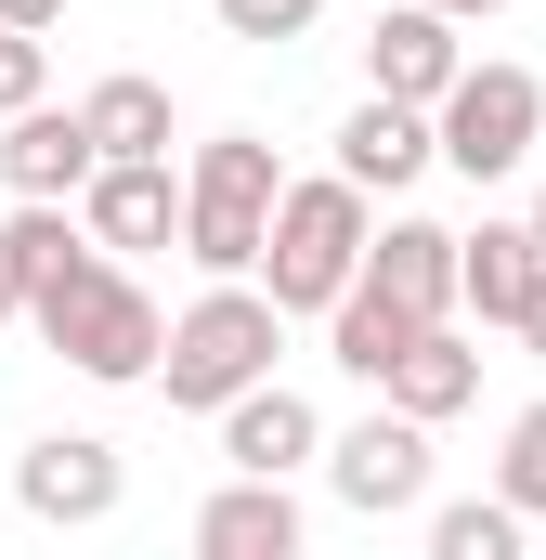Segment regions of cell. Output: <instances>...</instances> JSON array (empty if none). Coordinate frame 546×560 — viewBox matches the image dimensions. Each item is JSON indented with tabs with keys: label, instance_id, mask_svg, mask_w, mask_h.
Instances as JSON below:
<instances>
[{
	"label": "cell",
	"instance_id": "obj_17",
	"mask_svg": "<svg viewBox=\"0 0 546 560\" xmlns=\"http://www.w3.org/2000/svg\"><path fill=\"white\" fill-rule=\"evenodd\" d=\"M79 131H92L105 170H143V156H169V92L118 66V79H92V92H79Z\"/></svg>",
	"mask_w": 546,
	"mask_h": 560
},
{
	"label": "cell",
	"instance_id": "obj_7",
	"mask_svg": "<svg viewBox=\"0 0 546 560\" xmlns=\"http://www.w3.org/2000/svg\"><path fill=\"white\" fill-rule=\"evenodd\" d=\"M13 495H26V522H105L118 495H131V456L105 443V430H39L26 456H13Z\"/></svg>",
	"mask_w": 546,
	"mask_h": 560
},
{
	"label": "cell",
	"instance_id": "obj_5",
	"mask_svg": "<svg viewBox=\"0 0 546 560\" xmlns=\"http://www.w3.org/2000/svg\"><path fill=\"white\" fill-rule=\"evenodd\" d=\"M534 143H546V79L508 66V52H468L455 92L429 105V170H455V183H521Z\"/></svg>",
	"mask_w": 546,
	"mask_h": 560
},
{
	"label": "cell",
	"instance_id": "obj_6",
	"mask_svg": "<svg viewBox=\"0 0 546 560\" xmlns=\"http://www.w3.org/2000/svg\"><path fill=\"white\" fill-rule=\"evenodd\" d=\"M312 469H325V495H339V509H365V522L429 509V430L391 418V405H378V418H352V430H325V456H312Z\"/></svg>",
	"mask_w": 546,
	"mask_h": 560
},
{
	"label": "cell",
	"instance_id": "obj_9",
	"mask_svg": "<svg viewBox=\"0 0 546 560\" xmlns=\"http://www.w3.org/2000/svg\"><path fill=\"white\" fill-rule=\"evenodd\" d=\"M352 287H365L378 313H404V326H455V235H442V222H378Z\"/></svg>",
	"mask_w": 546,
	"mask_h": 560
},
{
	"label": "cell",
	"instance_id": "obj_2",
	"mask_svg": "<svg viewBox=\"0 0 546 560\" xmlns=\"http://www.w3.org/2000/svg\"><path fill=\"white\" fill-rule=\"evenodd\" d=\"M26 326L79 365V378H105V392H131V378H156V352H169V313L143 300L105 248H79L66 275H39L26 287Z\"/></svg>",
	"mask_w": 546,
	"mask_h": 560
},
{
	"label": "cell",
	"instance_id": "obj_1",
	"mask_svg": "<svg viewBox=\"0 0 546 560\" xmlns=\"http://www.w3.org/2000/svg\"><path fill=\"white\" fill-rule=\"evenodd\" d=\"M365 235H378V209L339 183V170H299L286 196H273V235H261V300L286 313V326H325L339 313V287L365 275Z\"/></svg>",
	"mask_w": 546,
	"mask_h": 560
},
{
	"label": "cell",
	"instance_id": "obj_24",
	"mask_svg": "<svg viewBox=\"0 0 546 560\" xmlns=\"http://www.w3.org/2000/svg\"><path fill=\"white\" fill-rule=\"evenodd\" d=\"M0 326H26V261H13V235H0Z\"/></svg>",
	"mask_w": 546,
	"mask_h": 560
},
{
	"label": "cell",
	"instance_id": "obj_18",
	"mask_svg": "<svg viewBox=\"0 0 546 560\" xmlns=\"http://www.w3.org/2000/svg\"><path fill=\"white\" fill-rule=\"evenodd\" d=\"M521 535H534V522L495 509V495H442V509H429V560H534Z\"/></svg>",
	"mask_w": 546,
	"mask_h": 560
},
{
	"label": "cell",
	"instance_id": "obj_22",
	"mask_svg": "<svg viewBox=\"0 0 546 560\" xmlns=\"http://www.w3.org/2000/svg\"><path fill=\"white\" fill-rule=\"evenodd\" d=\"M209 13H222V39H299L325 0H209Z\"/></svg>",
	"mask_w": 546,
	"mask_h": 560
},
{
	"label": "cell",
	"instance_id": "obj_16",
	"mask_svg": "<svg viewBox=\"0 0 546 560\" xmlns=\"http://www.w3.org/2000/svg\"><path fill=\"white\" fill-rule=\"evenodd\" d=\"M534 235L521 222H482V235H455V313H482V326H521V300H534Z\"/></svg>",
	"mask_w": 546,
	"mask_h": 560
},
{
	"label": "cell",
	"instance_id": "obj_23",
	"mask_svg": "<svg viewBox=\"0 0 546 560\" xmlns=\"http://www.w3.org/2000/svg\"><path fill=\"white\" fill-rule=\"evenodd\" d=\"M0 26H13V39H52V26H66V0H0Z\"/></svg>",
	"mask_w": 546,
	"mask_h": 560
},
{
	"label": "cell",
	"instance_id": "obj_14",
	"mask_svg": "<svg viewBox=\"0 0 546 560\" xmlns=\"http://www.w3.org/2000/svg\"><path fill=\"white\" fill-rule=\"evenodd\" d=\"M325 170H339V183H352V196L378 209V196H404L416 170H429V118H416V105H378V92H365V105L339 118V156H325Z\"/></svg>",
	"mask_w": 546,
	"mask_h": 560
},
{
	"label": "cell",
	"instance_id": "obj_27",
	"mask_svg": "<svg viewBox=\"0 0 546 560\" xmlns=\"http://www.w3.org/2000/svg\"><path fill=\"white\" fill-rule=\"evenodd\" d=\"M521 235H534V261H546V183H534V209H521Z\"/></svg>",
	"mask_w": 546,
	"mask_h": 560
},
{
	"label": "cell",
	"instance_id": "obj_13",
	"mask_svg": "<svg viewBox=\"0 0 546 560\" xmlns=\"http://www.w3.org/2000/svg\"><path fill=\"white\" fill-rule=\"evenodd\" d=\"M79 235H92V248H169V235H182V183H169V156L92 170V183H79Z\"/></svg>",
	"mask_w": 546,
	"mask_h": 560
},
{
	"label": "cell",
	"instance_id": "obj_4",
	"mask_svg": "<svg viewBox=\"0 0 546 560\" xmlns=\"http://www.w3.org/2000/svg\"><path fill=\"white\" fill-rule=\"evenodd\" d=\"M273 352H286V313H273L261 287H195L182 313H169V352H156V392L182 405V418H222L235 392H261Z\"/></svg>",
	"mask_w": 546,
	"mask_h": 560
},
{
	"label": "cell",
	"instance_id": "obj_3",
	"mask_svg": "<svg viewBox=\"0 0 546 560\" xmlns=\"http://www.w3.org/2000/svg\"><path fill=\"white\" fill-rule=\"evenodd\" d=\"M273 196H286V156L261 131H209L195 170H182V261L209 287H248L261 275V235H273Z\"/></svg>",
	"mask_w": 546,
	"mask_h": 560
},
{
	"label": "cell",
	"instance_id": "obj_25",
	"mask_svg": "<svg viewBox=\"0 0 546 560\" xmlns=\"http://www.w3.org/2000/svg\"><path fill=\"white\" fill-rule=\"evenodd\" d=\"M416 13H442V26H482V13H508V0H416Z\"/></svg>",
	"mask_w": 546,
	"mask_h": 560
},
{
	"label": "cell",
	"instance_id": "obj_26",
	"mask_svg": "<svg viewBox=\"0 0 546 560\" xmlns=\"http://www.w3.org/2000/svg\"><path fill=\"white\" fill-rule=\"evenodd\" d=\"M521 339H534V352H546V275H534V300H521Z\"/></svg>",
	"mask_w": 546,
	"mask_h": 560
},
{
	"label": "cell",
	"instance_id": "obj_8",
	"mask_svg": "<svg viewBox=\"0 0 546 560\" xmlns=\"http://www.w3.org/2000/svg\"><path fill=\"white\" fill-rule=\"evenodd\" d=\"M209 430H222V482H299V469L325 456V418H312V392H286V378L235 392Z\"/></svg>",
	"mask_w": 546,
	"mask_h": 560
},
{
	"label": "cell",
	"instance_id": "obj_21",
	"mask_svg": "<svg viewBox=\"0 0 546 560\" xmlns=\"http://www.w3.org/2000/svg\"><path fill=\"white\" fill-rule=\"evenodd\" d=\"M26 105H52V39H13L0 26V118H26Z\"/></svg>",
	"mask_w": 546,
	"mask_h": 560
},
{
	"label": "cell",
	"instance_id": "obj_15",
	"mask_svg": "<svg viewBox=\"0 0 546 560\" xmlns=\"http://www.w3.org/2000/svg\"><path fill=\"white\" fill-rule=\"evenodd\" d=\"M195 560H312L299 495H286V482H222V495L195 509Z\"/></svg>",
	"mask_w": 546,
	"mask_h": 560
},
{
	"label": "cell",
	"instance_id": "obj_12",
	"mask_svg": "<svg viewBox=\"0 0 546 560\" xmlns=\"http://www.w3.org/2000/svg\"><path fill=\"white\" fill-rule=\"evenodd\" d=\"M378 405L416 430H442V418H468L482 405V339H455V326H416L404 352H391V378H378Z\"/></svg>",
	"mask_w": 546,
	"mask_h": 560
},
{
	"label": "cell",
	"instance_id": "obj_10",
	"mask_svg": "<svg viewBox=\"0 0 546 560\" xmlns=\"http://www.w3.org/2000/svg\"><path fill=\"white\" fill-rule=\"evenodd\" d=\"M455 66H468V26H442V13H416V0H391L378 39H365V92H378V105H416V118L455 92Z\"/></svg>",
	"mask_w": 546,
	"mask_h": 560
},
{
	"label": "cell",
	"instance_id": "obj_19",
	"mask_svg": "<svg viewBox=\"0 0 546 560\" xmlns=\"http://www.w3.org/2000/svg\"><path fill=\"white\" fill-rule=\"evenodd\" d=\"M416 326L404 313H378V300H365V287H339V313H325V352H339V365H352V378H365V392H378V378H391V352H404Z\"/></svg>",
	"mask_w": 546,
	"mask_h": 560
},
{
	"label": "cell",
	"instance_id": "obj_11",
	"mask_svg": "<svg viewBox=\"0 0 546 560\" xmlns=\"http://www.w3.org/2000/svg\"><path fill=\"white\" fill-rule=\"evenodd\" d=\"M105 156L79 131V105H26V118H0V183H13V209H79V183H92Z\"/></svg>",
	"mask_w": 546,
	"mask_h": 560
},
{
	"label": "cell",
	"instance_id": "obj_20",
	"mask_svg": "<svg viewBox=\"0 0 546 560\" xmlns=\"http://www.w3.org/2000/svg\"><path fill=\"white\" fill-rule=\"evenodd\" d=\"M495 509H521V522H546V405H521L508 418V443H495V482H482Z\"/></svg>",
	"mask_w": 546,
	"mask_h": 560
}]
</instances>
